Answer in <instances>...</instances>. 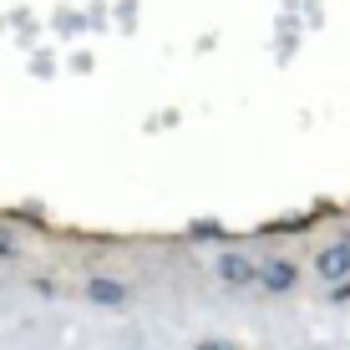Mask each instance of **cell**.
<instances>
[{
	"label": "cell",
	"mask_w": 350,
	"mask_h": 350,
	"mask_svg": "<svg viewBox=\"0 0 350 350\" xmlns=\"http://www.w3.org/2000/svg\"><path fill=\"white\" fill-rule=\"evenodd\" d=\"M87 289H92V299H107V305H122V299H127V289L112 284V280H92Z\"/></svg>",
	"instance_id": "3957f363"
},
{
	"label": "cell",
	"mask_w": 350,
	"mask_h": 350,
	"mask_svg": "<svg viewBox=\"0 0 350 350\" xmlns=\"http://www.w3.org/2000/svg\"><path fill=\"white\" fill-rule=\"evenodd\" d=\"M219 274H224L228 284H244V280H259V269H254V264H249V259H239V254H224V259H219Z\"/></svg>",
	"instance_id": "7a4b0ae2"
},
{
	"label": "cell",
	"mask_w": 350,
	"mask_h": 350,
	"mask_svg": "<svg viewBox=\"0 0 350 350\" xmlns=\"http://www.w3.org/2000/svg\"><path fill=\"white\" fill-rule=\"evenodd\" d=\"M264 284H269V289H289V284H295V269H289V264H269Z\"/></svg>",
	"instance_id": "277c9868"
},
{
	"label": "cell",
	"mask_w": 350,
	"mask_h": 350,
	"mask_svg": "<svg viewBox=\"0 0 350 350\" xmlns=\"http://www.w3.org/2000/svg\"><path fill=\"white\" fill-rule=\"evenodd\" d=\"M320 274H325V280H345V274H350V239H345V244H330L320 254Z\"/></svg>",
	"instance_id": "6da1fadb"
}]
</instances>
